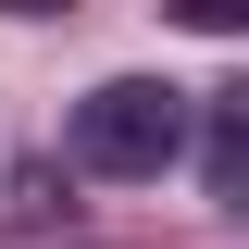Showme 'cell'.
I'll return each instance as SVG.
<instances>
[{"instance_id": "1", "label": "cell", "mask_w": 249, "mask_h": 249, "mask_svg": "<svg viewBox=\"0 0 249 249\" xmlns=\"http://www.w3.org/2000/svg\"><path fill=\"white\" fill-rule=\"evenodd\" d=\"M175 150H187V88H162V75H112V88L75 100V162H88V175L137 187V175H162Z\"/></svg>"}, {"instance_id": "2", "label": "cell", "mask_w": 249, "mask_h": 249, "mask_svg": "<svg viewBox=\"0 0 249 249\" xmlns=\"http://www.w3.org/2000/svg\"><path fill=\"white\" fill-rule=\"evenodd\" d=\"M199 175H212L224 212H249V88H224V100H212V162H199Z\"/></svg>"}]
</instances>
